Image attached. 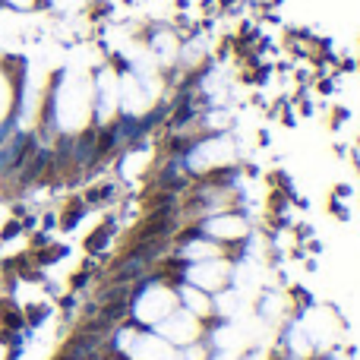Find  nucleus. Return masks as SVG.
Returning a JSON list of instances; mask_svg holds the SVG:
<instances>
[{
  "mask_svg": "<svg viewBox=\"0 0 360 360\" xmlns=\"http://www.w3.org/2000/svg\"><path fill=\"white\" fill-rule=\"evenodd\" d=\"M92 114V79L86 76H67L63 86L57 89V120L67 130L89 124Z\"/></svg>",
  "mask_w": 360,
  "mask_h": 360,
  "instance_id": "f257e3e1",
  "label": "nucleus"
},
{
  "mask_svg": "<svg viewBox=\"0 0 360 360\" xmlns=\"http://www.w3.org/2000/svg\"><path fill=\"white\" fill-rule=\"evenodd\" d=\"M180 32H174L171 25H152V32L146 35V51L152 54V60L158 63L162 73H171L177 67V54H180Z\"/></svg>",
  "mask_w": 360,
  "mask_h": 360,
  "instance_id": "f03ea898",
  "label": "nucleus"
},
{
  "mask_svg": "<svg viewBox=\"0 0 360 360\" xmlns=\"http://www.w3.org/2000/svg\"><path fill=\"white\" fill-rule=\"evenodd\" d=\"M234 158V146H231L228 136H218V139H205L193 149L190 155V165L196 171H205V168H221V165H231Z\"/></svg>",
  "mask_w": 360,
  "mask_h": 360,
  "instance_id": "7ed1b4c3",
  "label": "nucleus"
},
{
  "mask_svg": "<svg viewBox=\"0 0 360 360\" xmlns=\"http://www.w3.org/2000/svg\"><path fill=\"white\" fill-rule=\"evenodd\" d=\"M193 285L202 288V291H212V288H221L224 278H228V266H221V262L209 259V262H199L196 269H193Z\"/></svg>",
  "mask_w": 360,
  "mask_h": 360,
  "instance_id": "20e7f679",
  "label": "nucleus"
},
{
  "mask_svg": "<svg viewBox=\"0 0 360 360\" xmlns=\"http://www.w3.org/2000/svg\"><path fill=\"white\" fill-rule=\"evenodd\" d=\"M205 231H209V237H221V240H237V237L247 234V221L237 215H218L212 218L209 224H205Z\"/></svg>",
  "mask_w": 360,
  "mask_h": 360,
  "instance_id": "39448f33",
  "label": "nucleus"
},
{
  "mask_svg": "<svg viewBox=\"0 0 360 360\" xmlns=\"http://www.w3.org/2000/svg\"><path fill=\"white\" fill-rule=\"evenodd\" d=\"M174 304V297H171L168 291H165V288H149V291L143 294V297H139V307H143V316H149V319H155L158 313H165V316H168V307Z\"/></svg>",
  "mask_w": 360,
  "mask_h": 360,
  "instance_id": "423d86ee",
  "label": "nucleus"
},
{
  "mask_svg": "<svg viewBox=\"0 0 360 360\" xmlns=\"http://www.w3.org/2000/svg\"><path fill=\"white\" fill-rule=\"evenodd\" d=\"M162 332H168V338H174V342H186V338H196V323H193L190 310H184L174 313L168 323H162Z\"/></svg>",
  "mask_w": 360,
  "mask_h": 360,
  "instance_id": "0eeeda50",
  "label": "nucleus"
},
{
  "mask_svg": "<svg viewBox=\"0 0 360 360\" xmlns=\"http://www.w3.org/2000/svg\"><path fill=\"white\" fill-rule=\"evenodd\" d=\"M184 253L190 256L193 262H209V259H215V256H218V247H215V243H205V240H193Z\"/></svg>",
  "mask_w": 360,
  "mask_h": 360,
  "instance_id": "6e6552de",
  "label": "nucleus"
},
{
  "mask_svg": "<svg viewBox=\"0 0 360 360\" xmlns=\"http://www.w3.org/2000/svg\"><path fill=\"white\" fill-rule=\"evenodd\" d=\"M184 304L193 307V313H196V316H205V313H212L209 297H205L199 288H186V291H184Z\"/></svg>",
  "mask_w": 360,
  "mask_h": 360,
  "instance_id": "1a4fd4ad",
  "label": "nucleus"
},
{
  "mask_svg": "<svg viewBox=\"0 0 360 360\" xmlns=\"http://www.w3.org/2000/svg\"><path fill=\"white\" fill-rule=\"evenodd\" d=\"M10 101H13L10 79H6V76L0 73V120H4V117H6V111H10Z\"/></svg>",
  "mask_w": 360,
  "mask_h": 360,
  "instance_id": "9d476101",
  "label": "nucleus"
},
{
  "mask_svg": "<svg viewBox=\"0 0 360 360\" xmlns=\"http://www.w3.org/2000/svg\"><path fill=\"white\" fill-rule=\"evenodd\" d=\"M152 345H155V338H139L136 348L139 351H149V354H152ZM149 360H171V351H165V357H149Z\"/></svg>",
  "mask_w": 360,
  "mask_h": 360,
  "instance_id": "9b49d317",
  "label": "nucleus"
},
{
  "mask_svg": "<svg viewBox=\"0 0 360 360\" xmlns=\"http://www.w3.org/2000/svg\"><path fill=\"white\" fill-rule=\"evenodd\" d=\"M13 6H19V10H29V6H35V0H10Z\"/></svg>",
  "mask_w": 360,
  "mask_h": 360,
  "instance_id": "f8f14e48",
  "label": "nucleus"
},
{
  "mask_svg": "<svg viewBox=\"0 0 360 360\" xmlns=\"http://www.w3.org/2000/svg\"><path fill=\"white\" fill-rule=\"evenodd\" d=\"M51 4H67V0H51Z\"/></svg>",
  "mask_w": 360,
  "mask_h": 360,
  "instance_id": "ddd939ff",
  "label": "nucleus"
}]
</instances>
